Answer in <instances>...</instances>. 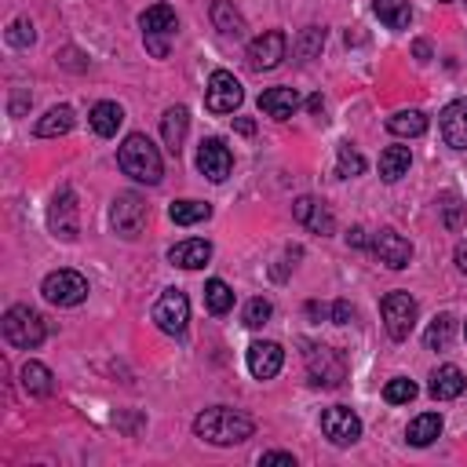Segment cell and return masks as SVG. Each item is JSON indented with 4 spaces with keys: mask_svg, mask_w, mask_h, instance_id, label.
Segmentation results:
<instances>
[{
    "mask_svg": "<svg viewBox=\"0 0 467 467\" xmlns=\"http://www.w3.org/2000/svg\"><path fill=\"white\" fill-rule=\"evenodd\" d=\"M256 431L252 417L238 413V409H226V405H216V409H205V413L194 420V435L208 445H242L249 442Z\"/></svg>",
    "mask_w": 467,
    "mask_h": 467,
    "instance_id": "6da1fadb",
    "label": "cell"
},
{
    "mask_svg": "<svg viewBox=\"0 0 467 467\" xmlns=\"http://www.w3.org/2000/svg\"><path fill=\"white\" fill-rule=\"evenodd\" d=\"M117 164H121L125 175H132L136 183H146V187H157L161 175H164V164H161L157 146H154L146 136H139V132H132V136L121 143V150H117Z\"/></svg>",
    "mask_w": 467,
    "mask_h": 467,
    "instance_id": "7a4b0ae2",
    "label": "cell"
},
{
    "mask_svg": "<svg viewBox=\"0 0 467 467\" xmlns=\"http://www.w3.org/2000/svg\"><path fill=\"white\" fill-rule=\"evenodd\" d=\"M0 329H4V339H8L12 347H19V350H33V347H40L44 336H48L44 318H40L33 307H26V304H15V307L4 314V322H0Z\"/></svg>",
    "mask_w": 467,
    "mask_h": 467,
    "instance_id": "3957f363",
    "label": "cell"
},
{
    "mask_svg": "<svg viewBox=\"0 0 467 467\" xmlns=\"http://www.w3.org/2000/svg\"><path fill=\"white\" fill-rule=\"evenodd\" d=\"M304 362L314 387H339L347 380V362L336 347L325 343H304Z\"/></svg>",
    "mask_w": 467,
    "mask_h": 467,
    "instance_id": "277c9868",
    "label": "cell"
},
{
    "mask_svg": "<svg viewBox=\"0 0 467 467\" xmlns=\"http://www.w3.org/2000/svg\"><path fill=\"white\" fill-rule=\"evenodd\" d=\"M380 314H383V329H387L391 339H409V336H413V329H417L420 307H417V300L409 296V292L398 288V292H387V296H383Z\"/></svg>",
    "mask_w": 467,
    "mask_h": 467,
    "instance_id": "5b68a950",
    "label": "cell"
},
{
    "mask_svg": "<svg viewBox=\"0 0 467 467\" xmlns=\"http://www.w3.org/2000/svg\"><path fill=\"white\" fill-rule=\"evenodd\" d=\"M40 292H44V300L55 304V307H77V304L88 300V278L77 274V270H55V274L44 278Z\"/></svg>",
    "mask_w": 467,
    "mask_h": 467,
    "instance_id": "8992f818",
    "label": "cell"
},
{
    "mask_svg": "<svg viewBox=\"0 0 467 467\" xmlns=\"http://www.w3.org/2000/svg\"><path fill=\"white\" fill-rule=\"evenodd\" d=\"M154 322L161 332L168 336H183L187 332V322H190V300L183 288H164L161 300L154 304Z\"/></svg>",
    "mask_w": 467,
    "mask_h": 467,
    "instance_id": "52a82bcc",
    "label": "cell"
},
{
    "mask_svg": "<svg viewBox=\"0 0 467 467\" xmlns=\"http://www.w3.org/2000/svg\"><path fill=\"white\" fill-rule=\"evenodd\" d=\"M110 223H113V230L121 234V238H139L143 234V226H146V201L139 198V194H117L113 198V208H110Z\"/></svg>",
    "mask_w": 467,
    "mask_h": 467,
    "instance_id": "ba28073f",
    "label": "cell"
},
{
    "mask_svg": "<svg viewBox=\"0 0 467 467\" xmlns=\"http://www.w3.org/2000/svg\"><path fill=\"white\" fill-rule=\"evenodd\" d=\"M48 226L55 238L63 242H77L81 234V223H77V194L70 187H63L55 198H51V208H48Z\"/></svg>",
    "mask_w": 467,
    "mask_h": 467,
    "instance_id": "9c48e42d",
    "label": "cell"
},
{
    "mask_svg": "<svg viewBox=\"0 0 467 467\" xmlns=\"http://www.w3.org/2000/svg\"><path fill=\"white\" fill-rule=\"evenodd\" d=\"M322 431L332 445H355L362 438V420L355 409H347V405H332L322 413Z\"/></svg>",
    "mask_w": 467,
    "mask_h": 467,
    "instance_id": "30bf717a",
    "label": "cell"
},
{
    "mask_svg": "<svg viewBox=\"0 0 467 467\" xmlns=\"http://www.w3.org/2000/svg\"><path fill=\"white\" fill-rule=\"evenodd\" d=\"M242 99H245V88H242L238 77L226 74V70H216V74H212L208 92H205V106H208L212 113H234V110L242 106Z\"/></svg>",
    "mask_w": 467,
    "mask_h": 467,
    "instance_id": "8fae6325",
    "label": "cell"
},
{
    "mask_svg": "<svg viewBox=\"0 0 467 467\" xmlns=\"http://www.w3.org/2000/svg\"><path fill=\"white\" fill-rule=\"evenodd\" d=\"M285 51H288V37H285L281 30H267L263 37H256V40L249 44V55H245V58H249V70L263 74V70L281 66Z\"/></svg>",
    "mask_w": 467,
    "mask_h": 467,
    "instance_id": "7c38bea8",
    "label": "cell"
},
{
    "mask_svg": "<svg viewBox=\"0 0 467 467\" xmlns=\"http://www.w3.org/2000/svg\"><path fill=\"white\" fill-rule=\"evenodd\" d=\"M373 252H376V260L383 263V267H391V270H405L409 263H413V245H409V238H401L398 230H380V234H373V245H369Z\"/></svg>",
    "mask_w": 467,
    "mask_h": 467,
    "instance_id": "4fadbf2b",
    "label": "cell"
},
{
    "mask_svg": "<svg viewBox=\"0 0 467 467\" xmlns=\"http://www.w3.org/2000/svg\"><path fill=\"white\" fill-rule=\"evenodd\" d=\"M230 168H234L230 146L223 139H201V146H198V172L205 175V180L223 183L226 175H230Z\"/></svg>",
    "mask_w": 467,
    "mask_h": 467,
    "instance_id": "5bb4252c",
    "label": "cell"
},
{
    "mask_svg": "<svg viewBox=\"0 0 467 467\" xmlns=\"http://www.w3.org/2000/svg\"><path fill=\"white\" fill-rule=\"evenodd\" d=\"M281 366H285L281 343H274V339H256V343L249 347V373H252L256 380H274V376L281 373Z\"/></svg>",
    "mask_w": 467,
    "mask_h": 467,
    "instance_id": "9a60e30c",
    "label": "cell"
},
{
    "mask_svg": "<svg viewBox=\"0 0 467 467\" xmlns=\"http://www.w3.org/2000/svg\"><path fill=\"white\" fill-rule=\"evenodd\" d=\"M438 128L453 150H467V99H453L438 113Z\"/></svg>",
    "mask_w": 467,
    "mask_h": 467,
    "instance_id": "2e32d148",
    "label": "cell"
},
{
    "mask_svg": "<svg viewBox=\"0 0 467 467\" xmlns=\"http://www.w3.org/2000/svg\"><path fill=\"white\" fill-rule=\"evenodd\" d=\"M187 132H190V110L187 106H168L164 117H161V139H164V150L172 157H180Z\"/></svg>",
    "mask_w": 467,
    "mask_h": 467,
    "instance_id": "e0dca14e",
    "label": "cell"
},
{
    "mask_svg": "<svg viewBox=\"0 0 467 467\" xmlns=\"http://www.w3.org/2000/svg\"><path fill=\"white\" fill-rule=\"evenodd\" d=\"M292 216H296V219H300L307 230H314V234H332V230H336V219H332L329 205L318 201V198H296V205H292Z\"/></svg>",
    "mask_w": 467,
    "mask_h": 467,
    "instance_id": "ac0fdd59",
    "label": "cell"
},
{
    "mask_svg": "<svg viewBox=\"0 0 467 467\" xmlns=\"http://www.w3.org/2000/svg\"><path fill=\"white\" fill-rule=\"evenodd\" d=\"M208 260H212V242H205V238H187L168 249V263L183 267V270H201Z\"/></svg>",
    "mask_w": 467,
    "mask_h": 467,
    "instance_id": "d6986e66",
    "label": "cell"
},
{
    "mask_svg": "<svg viewBox=\"0 0 467 467\" xmlns=\"http://www.w3.org/2000/svg\"><path fill=\"white\" fill-rule=\"evenodd\" d=\"M260 110L267 117H274V121H288V117L300 110V92L296 88H267L260 95Z\"/></svg>",
    "mask_w": 467,
    "mask_h": 467,
    "instance_id": "ffe728a7",
    "label": "cell"
},
{
    "mask_svg": "<svg viewBox=\"0 0 467 467\" xmlns=\"http://www.w3.org/2000/svg\"><path fill=\"white\" fill-rule=\"evenodd\" d=\"M463 387H467V380H463V373H460L456 366L435 369V376H431V383H427V391H431L435 401H453V398L463 394Z\"/></svg>",
    "mask_w": 467,
    "mask_h": 467,
    "instance_id": "44dd1931",
    "label": "cell"
},
{
    "mask_svg": "<svg viewBox=\"0 0 467 467\" xmlns=\"http://www.w3.org/2000/svg\"><path fill=\"white\" fill-rule=\"evenodd\" d=\"M139 26H143V37H172L180 19H175V12L168 4H154L139 15Z\"/></svg>",
    "mask_w": 467,
    "mask_h": 467,
    "instance_id": "7402d4cb",
    "label": "cell"
},
{
    "mask_svg": "<svg viewBox=\"0 0 467 467\" xmlns=\"http://www.w3.org/2000/svg\"><path fill=\"white\" fill-rule=\"evenodd\" d=\"M212 26L223 37H245V15L230 4V0H212Z\"/></svg>",
    "mask_w": 467,
    "mask_h": 467,
    "instance_id": "603a6c76",
    "label": "cell"
},
{
    "mask_svg": "<svg viewBox=\"0 0 467 467\" xmlns=\"http://www.w3.org/2000/svg\"><path fill=\"white\" fill-rule=\"evenodd\" d=\"M387 128L391 136H401V139H417L427 132V113L424 110H398L387 117Z\"/></svg>",
    "mask_w": 467,
    "mask_h": 467,
    "instance_id": "cb8c5ba5",
    "label": "cell"
},
{
    "mask_svg": "<svg viewBox=\"0 0 467 467\" xmlns=\"http://www.w3.org/2000/svg\"><path fill=\"white\" fill-rule=\"evenodd\" d=\"M74 121H77V117H74L70 106H51V110L40 117V121L33 125V132H37L40 139H55V136H66V132L74 128Z\"/></svg>",
    "mask_w": 467,
    "mask_h": 467,
    "instance_id": "d4e9b609",
    "label": "cell"
},
{
    "mask_svg": "<svg viewBox=\"0 0 467 467\" xmlns=\"http://www.w3.org/2000/svg\"><path fill=\"white\" fill-rule=\"evenodd\" d=\"M92 128H95V136H102V139H110V136H117V128L125 125V110L117 106V102H95L92 106Z\"/></svg>",
    "mask_w": 467,
    "mask_h": 467,
    "instance_id": "484cf974",
    "label": "cell"
},
{
    "mask_svg": "<svg viewBox=\"0 0 467 467\" xmlns=\"http://www.w3.org/2000/svg\"><path fill=\"white\" fill-rule=\"evenodd\" d=\"M373 12L387 30H409V22H413L409 0H373Z\"/></svg>",
    "mask_w": 467,
    "mask_h": 467,
    "instance_id": "4316f807",
    "label": "cell"
},
{
    "mask_svg": "<svg viewBox=\"0 0 467 467\" xmlns=\"http://www.w3.org/2000/svg\"><path fill=\"white\" fill-rule=\"evenodd\" d=\"M19 376H22V391L33 394V398H48V394L55 391V376H51V369L40 366V362H26Z\"/></svg>",
    "mask_w": 467,
    "mask_h": 467,
    "instance_id": "83f0119b",
    "label": "cell"
},
{
    "mask_svg": "<svg viewBox=\"0 0 467 467\" xmlns=\"http://www.w3.org/2000/svg\"><path fill=\"white\" fill-rule=\"evenodd\" d=\"M438 435H442V413H420L413 424H409V431H405L409 445H417V449L431 445Z\"/></svg>",
    "mask_w": 467,
    "mask_h": 467,
    "instance_id": "f1b7e54d",
    "label": "cell"
},
{
    "mask_svg": "<svg viewBox=\"0 0 467 467\" xmlns=\"http://www.w3.org/2000/svg\"><path fill=\"white\" fill-rule=\"evenodd\" d=\"M409 164H413V154H409V146H387L380 154V175L387 183H398L401 175L409 172Z\"/></svg>",
    "mask_w": 467,
    "mask_h": 467,
    "instance_id": "f546056e",
    "label": "cell"
},
{
    "mask_svg": "<svg viewBox=\"0 0 467 467\" xmlns=\"http://www.w3.org/2000/svg\"><path fill=\"white\" fill-rule=\"evenodd\" d=\"M168 216L175 226H194V223H205L212 216V205L208 201H172Z\"/></svg>",
    "mask_w": 467,
    "mask_h": 467,
    "instance_id": "4dcf8cb0",
    "label": "cell"
},
{
    "mask_svg": "<svg viewBox=\"0 0 467 467\" xmlns=\"http://www.w3.org/2000/svg\"><path fill=\"white\" fill-rule=\"evenodd\" d=\"M205 307H208L212 314H226V311H234V288H230L226 281H219V278L205 281Z\"/></svg>",
    "mask_w": 467,
    "mask_h": 467,
    "instance_id": "1f68e13d",
    "label": "cell"
},
{
    "mask_svg": "<svg viewBox=\"0 0 467 467\" xmlns=\"http://www.w3.org/2000/svg\"><path fill=\"white\" fill-rule=\"evenodd\" d=\"M453 332H456V318H453V314H438V318L431 322L427 336H424L427 350H445V347L453 343Z\"/></svg>",
    "mask_w": 467,
    "mask_h": 467,
    "instance_id": "d6a6232c",
    "label": "cell"
},
{
    "mask_svg": "<svg viewBox=\"0 0 467 467\" xmlns=\"http://www.w3.org/2000/svg\"><path fill=\"white\" fill-rule=\"evenodd\" d=\"M366 172V157L355 146H339V161H336V175L339 180H355V175Z\"/></svg>",
    "mask_w": 467,
    "mask_h": 467,
    "instance_id": "836d02e7",
    "label": "cell"
},
{
    "mask_svg": "<svg viewBox=\"0 0 467 467\" xmlns=\"http://www.w3.org/2000/svg\"><path fill=\"white\" fill-rule=\"evenodd\" d=\"M383 398L391 405H405V401H413L417 398V383L413 380H405V376H394L387 387H383Z\"/></svg>",
    "mask_w": 467,
    "mask_h": 467,
    "instance_id": "e575fe53",
    "label": "cell"
},
{
    "mask_svg": "<svg viewBox=\"0 0 467 467\" xmlns=\"http://www.w3.org/2000/svg\"><path fill=\"white\" fill-rule=\"evenodd\" d=\"M322 44H325V30H322V26H307L304 37L296 40V55H300V58H314V55L322 51Z\"/></svg>",
    "mask_w": 467,
    "mask_h": 467,
    "instance_id": "d590c367",
    "label": "cell"
},
{
    "mask_svg": "<svg viewBox=\"0 0 467 467\" xmlns=\"http://www.w3.org/2000/svg\"><path fill=\"white\" fill-rule=\"evenodd\" d=\"M270 314H274V307H270V300H263V296H256V300L245 304V325H249V329H263V325L270 322Z\"/></svg>",
    "mask_w": 467,
    "mask_h": 467,
    "instance_id": "8d00e7d4",
    "label": "cell"
},
{
    "mask_svg": "<svg viewBox=\"0 0 467 467\" xmlns=\"http://www.w3.org/2000/svg\"><path fill=\"white\" fill-rule=\"evenodd\" d=\"M4 37H8V44H12V48H30V44L37 40V33H33V22H30V19H15V22L8 26V33H4Z\"/></svg>",
    "mask_w": 467,
    "mask_h": 467,
    "instance_id": "74e56055",
    "label": "cell"
},
{
    "mask_svg": "<svg viewBox=\"0 0 467 467\" xmlns=\"http://www.w3.org/2000/svg\"><path fill=\"white\" fill-rule=\"evenodd\" d=\"M442 212H445V226L449 230H460L463 226V208H460V198L453 190L442 194Z\"/></svg>",
    "mask_w": 467,
    "mask_h": 467,
    "instance_id": "f35d334b",
    "label": "cell"
},
{
    "mask_svg": "<svg viewBox=\"0 0 467 467\" xmlns=\"http://www.w3.org/2000/svg\"><path fill=\"white\" fill-rule=\"evenodd\" d=\"M329 318H332L336 325H350V322H355V307H350L347 300H336L332 311H329Z\"/></svg>",
    "mask_w": 467,
    "mask_h": 467,
    "instance_id": "ab89813d",
    "label": "cell"
},
{
    "mask_svg": "<svg viewBox=\"0 0 467 467\" xmlns=\"http://www.w3.org/2000/svg\"><path fill=\"white\" fill-rule=\"evenodd\" d=\"M146 40V51L154 58H168V37H143Z\"/></svg>",
    "mask_w": 467,
    "mask_h": 467,
    "instance_id": "60d3db41",
    "label": "cell"
},
{
    "mask_svg": "<svg viewBox=\"0 0 467 467\" xmlns=\"http://www.w3.org/2000/svg\"><path fill=\"white\" fill-rule=\"evenodd\" d=\"M260 463H263V467H270V463H285V467H296V456H292V453H263V456H260Z\"/></svg>",
    "mask_w": 467,
    "mask_h": 467,
    "instance_id": "b9f144b4",
    "label": "cell"
},
{
    "mask_svg": "<svg viewBox=\"0 0 467 467\" xmlns=\"http://www.w3.org/2000/svg\"><path fill=\"white\" fill-rule=\"evenodd\" d=\"M347 245H350V249H369L373 242L366 238V230H362V226H355V230H350V234H347Z\"/></svg>",
    "mask_w": 467,
    "mask_h": 467,
    "instance_id": "7bdbcfd3",
    "label": "cell"
},
{
    "mask_svg": "<svg viewBox=\"0 0 467 467\" xmlns=\"http://www.w3.org/2000/svg\"><path fill=\"white\" fill-rule=\"evenodd\" d=\"M234 128L242 136H256V121H249V117H234Z\"/></svg>",
    "mask_w": 467,
    "mask_h": 467,
    "instance_id": "ee69618b",
    "label": "cell"
},
{
    "mask_svg": "<svg viewBox=\"0 0 467 467\" xmlns=\"http://www.w3.org/2000/svg\"><path fill=\"white\" fill-rule=\"evenodd\" d=\"M456 267L467 274V242H460V245H456Z\"/></svg>",
    "mask_w": 467,
    "mask_h": 467,
    "instance_id": "f6af8a7d",
    "label": "cell"
},
{
    "mask_svg": "<svg viewBox=\"0 0 467 467\" xmlns=\"http://www.w3.org/2000/svg\"><path fill=\"white\" fill-rule=\"evenodd\" d=\"M413 51H417L420 63H427V58H431V44H427V40H417V48H413Z\"/></svg>",
    "mask_w": 467,
    "mask_h": 467,
    "instance_id": "bcb514c9",
    "label": "cell"
},
{
    "mask_svg": "<svg viewBox=\"0 0 467 467\" xmlns=\"http://www.w3.org/2000/svg\"><path fill=\"white\" fill-rule=\"evenodd\" d=\"M307 106H311V113H322V106H325V102H322V95H314Z\"/></svg>",
    "mask_w": 467,
    "mask_h": 467,
    "instance_id": "7dc6e473",
    "label": "cell"
},
{
    "mask_svg": "<svg viewBox=\"0 0 467 467\" xmlns=\"http://www.w3.org/2000/svg\"><path fill=\"white\" fill-rule=\"evenodd\" d=\"M463 332H467V325H463Z\"/></svg>",
    "mask_w": 467,
    "mask_h": 467,
    "instance_id": "c3c4849f",
    "label": "cell"
},
{
    "mask_svg": "<svg viewBox=\"0 0 467 467\" xmlns=\"http://www.w3.org/2000/svg\"><path fill=\"white\" fill-rule=\"evenodd\" d=\"M463 4H467V0H463Z\"/></svg>",
    "mask_w": 467,
    "mask_h": 467,
    "instance_id": "681fc988",
    "label": "cell"
}]
</instances>
